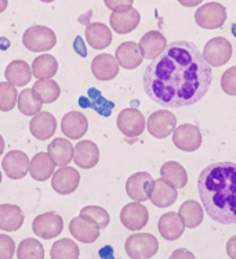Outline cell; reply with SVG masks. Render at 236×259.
<instances>
[{"instance_id": "obj_1", "label": "cell", "mask_w": 236, "mask_h": 259, "mask_svg": "<svg viewBox=\"0 0 236 259\" xmlns=\"http://www.w3.org/2000/svg\"><path fill=\"white\" fill-rule=\"evenodd\" d=\"M211 67L196 45L177 40L147 67L142 78L148 97L164 108L194 106L209 92Z\"/></svg>"}, {"instance_id": "obj_2", "label": "cell", "mask_w": 236, "mask_h": 259, "mask_svg": "<svg viewBox=\"0 0 236 259\" xmlns=\"http://www.w3.org/2000/svg\"><path fill=\"white\" fill-rule=\"evenodd\" d=\"M200 201L213 221L236 225V162H215L198 179Z\"/></svg>"}, {"instance_id": "obj_3", "label": "cell", "mask_w": 236, "mask_h": 259, "mask_svg": "<svg viewBox=\"0 0 236 259\" xmlns=\"http://www.w3.org/2000/svg\"><path fill=\"white\" fill-rule=\"evenodd\" d=\"M22 45L29 52L33 53H43L51 50L57 45L55 32L44 25H33L24 32Z\"/></svg>"}, {"instance_id": "obj_4", "label": "cell", "mask_w": 236, "mask_h": 259, "mask_svg": "<svg viewBox=\"0 0 236 259\" xmlns=\"http://www.w3.org/2000/svg\"><path fill=\"white\" fill-rule=\"evenodd\" d=\"M159 249L157 238L149 233L131 234L126 240L125 251L131 259H149L155 256Z\"/></svg>"}, {"instance_id": "obj_5", "label": "cell", "mask_w": 236, "mask_h": 259, "mask_svg": "<svg viewBox=\"0 0 236 259\" xmlns=\"http://www.w3.org/2000/svg\"><path fill=\"white\" fill-rule=\"evenodd\" d=\"M226 9L220 3L210 2L200 6L195 13V21L200 28L205 29H217L225 24Z\"/></svg>"}, {"instance_id": "obj_6", "label": "cell", "mask_w": 236, "mask_h": 259, "mask_svg": "<svg viewBox=\"0 0 236 259\" xmlns=\"http://www.w3.org/2000/svg\"><path fill=\"white\" fill-rule=\"evenodd\" d=\"M117 127L126 138L136 139L145 131V118L137 108H125L117 115Z\"/></svg>"}, {"instance_id": "obj_7", "label": "cell", "mask_w": 236, "mask_h": 259, "mask_svg": "<svg viewBox=\"0 0 236 259\" xmlns=\"http://www.w3.org/2000/svg\"><path fill=\"white\" fill-rule=\"evenodd\" d=\"M203 57L210 65L213 67H222L232 57V45L231 42L222 36H217L210 39L206 43L203 50Z\"/></svg>"}, {"instance_id": "obj_8", "label": "cell", "mask_w": 236, "mask_h": 259, "mask_svg": "<svg viewBox=\"0 0 236 259\" xmlns=\"http://www.w3.org/2000/svg\"><path fill=\"white\" fill-rule=\"evenodd\" d=\"M64 221L63 218L55 212H46L33 219L32 230L37 237L44 240H51L63 233Z\"/></svg>"}, {"instance_id": "obj_9", "label": "cell", "mask_w": 236, "mask_h": 259, "mask_svg": "<svg viewBox=\"0 0 236 259\" xmlns=\"http://www.w3.org/2000/svg\"><path fill=\"white\" fill-rule=\"evenodd\" d=\"M177 126V119L171 111L159 110L149 115L147 122L148 132L156 139H166L174 132Z\"/></svg>"}, {"instance_id": "obj_10", "label": "cell", "mask_w": 236, "mask_h": 259, "mask_svg": "<svg viewBox=\"0 0 236 259\" xmlns=\"http://www.w3.org/2000/svg\"><path fill=\"white\" fill-rule=\"evenodd\" d=\"M51 178L52 190L61 196L72 194L74 191H76L79 183H80V174L68 165L61 166L60 169L55 170Z\"/></svg>"}, {"instance_id": "obj_11", "label": "cell", "mask_w": 236, "mask_h": 259, "mask_svg": "<svg viewBox=\"0 0 236 259\" xmlns=\"http://www.w3.org/2000/svg\"><path fill=\"white\" fill-rule=\"evenodd\" d=\"M153 178L147 172H137L131 175L126 182V193L131 200L144 202L149 200L153 187Z\"/></svg>"}, {"instance_id": "obj_12", "label": "cell", "mask_w": 236, "mask_h": 259, "mask_svg": "<svg viewBox=\"0 0 236 259\" xmlns=\"http://www.w3.org/2000/svg\"><path fill=\"white\" fill-rule=\"evenodd\" d=\"M173 143L181 151L192 153L202 146V133L195 125L184 123L174 129Z\"/></svg>"}, {"instance_id": "obj_13", "label": "cell", "mask_w": 236, "mask_h": 259, "mask_svg": "<svg viewBox=\"0 0 236 259\" xmlns=\"http://www.w3.org/2000/svg\"><path fill=\"white\" fill-rule=\"evenodd\" d=\"M149 221V213H148L147 206H144L141 202L134 201L125 205L121 212L122 225L131 232L142 230L147 226Z\"/></svg>"}, {"instance_id": "obj_14", "label": "cell", "mask_w": 236, "mask_h": 259, "mask_svg": "<svg viewBox=\"0 0 236 259\" xmlns=\"http://www.w3.org/2000/svg\"><path fill=\"white\" fill-rule=\"evenodd\" d=\"M29 158L25 153L20 150H11L10 153L6 154L3 158L2 166L5 174L13 180L24 179L26 174L29 172Z\"/></svg>"}, {"instance_id": "obj_15", "label": "cell", "mask_w": 236, "mask_h": 259, "mask_svg": "<svg viewBox=\"0 0 236 259\" xmlns=\"http://www.w3.org/2000/svg\"><path fill=\"white\" fill-rule=\"evenodd\" d=\"M141 21V16L136 9H127L123 11H112L109 17V24L112 31H115L119 35L130 33L138 27Z\"/></svg>"}, {"instance_id": "obj_16", "label": "cell", "mask_w": 236, "mask_h": 259, "mask_svg": "<svg viewBox=\"0 0 236 259\" xmlns=\"http://www.w3.org/2000/svg\"><path fill=\"white\" fill-rule=\"evenodd\" d=\"M74 161L82 169H91L100 161V148L91 140H82L74 147Z\"/></svg>"}, {"instance_id": "obj_17", "label": "cell", "mask_w": 236, "mask_h": 259, "mask_svg": "<svg viewBox=\"0 0 236 259\" xmlns=\"http://www.w3.org/2000/svg\"><path fill=\"white\" fill-rule=\"evenodd\" d=\"M29 129L32 136L37 140H48L57 131V119L50 112L39 111L31 119Z\"/></svg>"}, {"instance_id": "obj_18", "label": "cell", "mask_w": 236, "mask_h": 259, "mask_svg": "<svg viewBox=\"0 0 236 259\" xmlns=\"http://www.w3.org/2000/svg\"><path fill=\"white\" fill-rule=\"evenodd\" d=\"M177 198H179L177 187L168 183L167 180L160 178L153 182L152 191H151V197H149L153 205L157 208H167V206L173 205L174 202L177 201Z\"/></svg>"}, {"instance_id": "obj_19", "label": "cell", "mask_w": 236, "mask_h": 259, "mask_svg": "<svg viewBox=\"0 0 236 259\" xmlns=\"http://www.w3.org/2000/svg\"><path fill=\"white\" fill-rule=\"evenodd\" d=\"M69 232L80 243L91 244L98 240L101 229L95 223L90 222V221L79 215V217L74 218L69 223Z\"/></svg>"}, {"instance_id": "obj_20", "label": "cell", "mask_w": 236, "mask_h": 259, "mask_svg": "<svg viewBox=\"0 0 236 259\" xmlns=\"http://www.w3.org/2000/svg\"><path fill=\"white\" fill-rule=\"evenodd\" d=\"M89 129L87 118L79 111H71L65 114L61 122V131L71 140L82 139Z\"/></svg>"}, {"instance_id": "obj_21", "label": "cell", "mask_w": 236, "mask_h": 259, "mask_svg": "<svg viewBox=\"0 0 236 259\" xmlns=\"http://www.w3.org/2000/svg\"><path fill=\"white\" fill-rule=\"evenodd\" d=\"M119 63L113 56L102 53L94 57L91 63V72L98 80H110L119 74Z\"/></svg>"}, {"instance_id": "obj_22", "label": "cell", "mask_w": 236, "mask_h": 259, "mask_svg": "<svg viewBox=\"0 0 236 259\" xmlns=\"http://www.w3.org/2000/svg\"><path fill=\"white\" fill-rule=\"evenodd\" d=\"M116 60L122 68L125 69H134L140 67L144 60L140 45L131 40L123 42L116 49Z\"/></svg>"}, {"instance_id": "obj_23", "label": "cell", "mask_w": 236, "mask_h": 259, "mask_svg": "<svg viewBox=\"0 0 236 259\" xmlns=\"http://www.w3.org/2000/svg\"><path fill=\"white\" fill-rule=\"evenodd\" d=\"M157 229H159V233L162 234L164 240L174 241V240H179L183 236L185 225L181 221L179 213L167 212V213L160 217L159 222H157Z\"/></svg>"}, {"instance_id": "obj_24", "label": "cell", "mask_w": 236, "mask_h": 259, "mask_svg": "<svg viewBox=\"0 0 236 259\" xmlns=\"http://www.w3.org/2000/svg\"><path fill=\"white\" fill-rule=\"evenodd\" d=\"M138 45L141 49L142 57L147 60H153L167 48V40L162 32L149 31L141 37Z\"/></svg>"}, {"instance_id": "obj_25", "label": "cell", "mask_w": 236, "mask_h": 259, "mask_svg": "<svg viewBox=\"0 0 236 259\" xmlns=\"http://www.w3.org/2000/svg\"><path fill=\"white\" fill-rule=\"evenodd\" d=\"M86 40L90 48L104 50L112 43V31L102 22H93L86 28Z\"/></svg>"}, {"instance_id": "obj_26", "label": "cell", "mask_w": 236, "mask_h": 259, "mask_svg": "<svg viewBox=\"0 0 236 259\" xmlns=\"http://www.w3.org/2000/svg\"><path fill=\"white\" fill-rule=\"evenodd\" d=\"M55 172V164L48 153H37L29 162V174L32 179L37 182H46Z\"/></svg>"}, {"instance_id": "obj_27", "label": "cell", "mask_w": 236, "mask_h": 259, "mask_svg": "<svg viewBox=\"0 0 236 259\" xmlns=\"http://www.w3.org/2000/svg\"><path fill=\"white\" fill-rule=\"evenodd\" d=\"M24 213L18 205L0 204V230L17 232L24 225Z\"/></svg>"}, {"instance_id": "obj_28", "label": "cell", "mask_w": 236, "mask_h": 259, "mask_svg": "<svg viewBox=\"0 0 236 259\" xmlns=\"http://www.w3.org/2000/svg\"><path fill=\"white\" fill-rule=\"evenodd\" d=\"M47 153L54 161V164L58 166H65L74 159V146L67 139L57 138L48 144Z\"/></svg>"}, {"instance_id": "obj_29", "label": "cell", "mask_w": 236, "mask_h": 259, "mask_svg": "<svg viewBox=\"0 0 236 259\" xmlns=\"http://www.w3.org/2000/svg\"><path fill=\"white\" fill-rule=\"evenodd\" d=\"M5 76L7 82L14 86H25L32 79V68L29 64L24 60H14L11 61L5 71Z\"/></svg>"}, {"instance_id": "obj_30", "label": "cell", "mask_w": 236, "mask_h": 259, "mask_svg": "<svg viewBox=\"0 0 236 259\" xmlns=\"http://www.w3.org/2000/svg\"><path fill=\"white\" fill-rule=\"evenodd\" d=\"M179 215L187 228L194 229L198 228L200 223L203 222L205 211H203V206L200 205L199 202L189 200V201L181 204V206L179 208Z\"/></svg>"}, {"instance_id": "obj_31", "label": "cell", "mask_w": 236, "mask_h": 259, "mask_svg": "<svg viewBox=\"0 0 236 259\" xmlns=\"http://www.w3.org/2000/svg\"><path fill=\"white\" fill-rule=\"evenodd\" d=\"M32 75L37 79H47L57 74L58 63L51 54H40L32 63Z\"/></svg>"}, {"instance_id": "obj_32", "label": "cell", "mask_w": 236, "mask_h": 259, "mask_svg": "<svg viewBox=\"0 0 236 259\" xmlns=\"http://www.w3.org/2000/svg\"><path fill=\"white\" fill-rule=\"evenodd\" d=\"M160 176L177 189H184L188 183L187 170L184 169L183 165H180L175 161H168L166 164H163L160 168Z\"/></svg>"}, {"instance_id": "obj_33", "label": "cell", "mask_w": 236, "mask_h": 259, "mask_svg": "<svg viewBox=\"0 0 236 259\" xmlns=\"http://www.w3.org/2000/svg\"><path fill=\"white\" fill-rule=\"evenodd\" d=\"M17 104L22 115L33 116L39 111H42L43 101L33 89H24L18 95Z\"/></svg>"}, {"instance_id": "obj_34", "label": "cell", "mask_w": 236, "mask_h": 259, "mask_svg": "<svg viewBox=\"0 0 236 259\" xmlns=\"http://www.w3.org/2000/svg\"><path fill=\"white\" fill-rule=\"evenodd\" d=\"M33 90L39 95V97L42 99L44 104H51L55 100H58V97L61 95V88L51 78L37 79L36 83L33 85Z\"/></svg>"}, {"instance_id": "obj_35", "label": "cell", "mask_w": 236, "mask_h": 259, "mask_svg": "<svg viewBox=\"0 0 236 259\" xmlns=\"http://www.w3.org/2000/svg\"><path fill=\"white\" fill-rule=\"evenodd\" d=\"M80 255L78 244L69 240V238H61L52 244L50 256L52 259H78Z\"/></svg>"}, {"instance_id": "obj_36", "label": "cell", "mask_w": 236, "mask_h": 259, "mask_svg": "<svg viewBox=\"0 0 236 259\" xmlns=\"http://www.w3.org/2000/svg\"><path fill=\"white\" fill-rule=\"evenodd\" d=\"M20 259H44V247L36 238H25L16 251Z\"/></svg>"}, {"instance_id": "obj_37", "label": "cell", "mask_w": 236, "mask_h": 259, "mask_svg": "<svg viewBox=\"0 0 236 259\" xmlns=\"http://www.w3.org/2000/svg\"><path fill=\"white\" fill-rule=\"evenodd\" d=\"M80 217L84 218V219H87L90 222L95 223L101 230H104V229L109 225L110 221L109 213L105 211L104 208H101V206L97 205H87L84 206V208H82Z\"/></svg>"}, {"instance_id": "obj_38", "label": "cell", "mask_w": 236, "mask_h": 259, "mask_svg": "<svg viewBox=\"0 0 236 259\" xmlns=\"http://www.w3.org/2000/svg\"><path fill=\"white\" fill-rule=\"evenodd\" d=\"M17 99V86L11 85L10 82H0V111H11L16 107Z\"/></svg>"}, {"instance_id": "obj_39", "label": "cell", "mask_w": 236, "mask_h": 259, "mask_svg": "<svg viewBox=\"0 0 236 259\" xmlns=\"http://www.w3.org/2000/svg\"><path fill=\"white\" fill-rule=\"evenodd\" d=\"M221 88L226 95L236 96V65L226 69L221 76Z\"/></svg>"}, {"instance_id": "obj_40", "label": "cell", "mask_w": 236, "mask_h": 259, "mask_svg": "<svg viewBox=\"0 0 236 259\" xmlns=\"http://www.w3.org/2000/svg\"><path fill=\"white\" fill-rule=\"evenodd\" d=\"M16 255V243L7 234H0V259H11Z\"/></svg>"}, {"instance_id": "obj_41", "label": "cell", "mask_w": 236, "mask_h": 259, "mask_svg": "<svg viewBox=\"0 0 236 259\" xmlns=\"http://www.w3.org/2000/svg\"><path fill=\"white\" fill-rule=\"evenodd\" d=\"M105 6L112 11H123L133 7L134 0H104Z\"/></svg>"}, {"instance_id": "obj_42", "label": "cell", "mask_w": 236, "mask_h": 259, "mask_svg": "<svg viewBox=\"0 0 236 259\" xmlns=\"http://www.w3.org/2000/svg\"><path fill=\"white\" fill-rule=\"evenodd\" d=\"M226 254L232 259H236V236L229 238V241L226 243Z\"/></svg>"}, {"instance_id": "obj_43", "label": "cell", "mask_w": 236, "mask_h": 259, "mask_svg": "<svg viewBox=\"0 0 236 259\" xmlns=\"http://www.w3.org/2000/svg\"><path fill=\"white\" fill-rule=\"evenodd\" d=\"M203 0H179L180 5H183L184 7H196L199 6Z\"/></svg>"}, {"instance_id": "obj_44", "label": "cell", "mask_w": 236, "mask_h": 259, "mask_svg": "<svg viewBox=\"0 0 236 259\" xmlns=\"http://www.w3.org/2000/svg\"><path fill=\"white\" fill-rule=\"evenodd\" d=\"M7 6H9V0H0V13H3L7 9Z\"/></svg>"}, {"instance_id": "obj_45", "label": "cell", "mask_w": 236, "mask_h": 259, "mask_svg": "<svg viewBox=\"0 0 236 259\" xmlns=\"http://www.w3.org/2000/svg\"><path fill=\"white\" fill-rule=\"evenodd\" d=\"M3 151H5V139L0 135V155L3 154Z\"/></svg>"}, {"instance_id": "obj_46", "label": "cell", "mask_w": 236, "mask_h": 259, "mask_svg": "<svg viewBox=\"0 0 236 259\" xmlns=\"http://www.w3.org/2000/svg\"><path fill=\"white\" fill-rule=\"evenodd\" d=\"M40 2H43V3H51L54 0H40Z\"/></svg>"}, {"instance_id": "obj_47", "label": "cell", "mask_w": 236, "mask_h": 259, "mask_svg": "<svg viewBox=\"0 0 236 259\" xmlns=\"http://www.w3.org/2000/svg\"><path fill=\"white\" fill-rule=\"evenodd\" d=\"M0 183H2V172H0Z\"/></svg>"}]
</instances>
